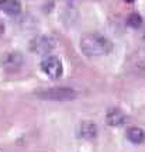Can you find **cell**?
<instances>
[{
  "label": "cell",
  "mask_w": 145,
  "mask_h": 152,
  "mask_svg": "<svg viewBox=\"0 0 145 152\" xmlns=\"http://www.w3.org/2000/svg\"><path fill=\"white\" fill-rule=\"evenodd\" d=\"M81 51L89 58H99L113 51V42L100 34H85L81 38Z\"/></svg>",
  "instance_id": "cell-1"
},
{
  "label": "cell",
  "mask_w": 145,
  "mask_h": 152,
  "mask_svg": "<svg viewBox=\"0 0 145 152\" xmlns=\"http://www.w3.org/2000/svg\"><path fill=\"white\" fill-rule=\"evenodd\" d=\"M97 132H99L97 125L94 123H92V121H82L76 128V135L82 138V140H86V141L94 140L97 137Z\"/></svg>",
  "instance_id": "cell-5"
},
{
  "label": "cell",
  "mask_w": 145,
  "mask_h": 152,
  "mask_svg": "<svg viewBox=\"0 0 145 152\" xmlns=\"http://www.w3.org/2000/svg\"><path fill=\"white\" fill-rule=\"evenodd\" d=\"M127 138L133 144H142L145 141V130L140 127H131L127 130Z\"/></svg>",
  "instance_id": "cell-9"
},
{
  "label": "cell",
  "mask_w": 145,
  "mask_h": 152,
  "mask_svg": "<svg viewBox=\"0 0 145 152\" xmlns=\"http://www.w3.org/2000/svg\"><path fill=\"white\" fill-rule=\"evenodd\" d=\"M106 121L111 127H121L127 123V115L121 109L113 107V109H108L107 114H106Z\"/></svg>",
  "instance_id": "cell-6"
},
{
  "label": "cell",
  "mask_w": 145,
  "mask_h": 152,
  "mask_svg": "<svg viewBox=\"0 0 145 152\" xmlns=\"http://www.w3.org/2000/svg\"><path fill=\"white\" fill-rule=\"evenodd\" d=\"M127 24H128L131 28H140L142 26V17L138 14V13H131L128 17H127Z\"/></svg>",
  "instance_id": "cell-10"
},
{
  "label": "cell",
  "mask_w": 145,
  "mask_h": 152,
  "mask_svg": "<svg viewBox=\"0 0 145 152\" xmlns=\"http://www.w3.org/2000/svg\"><path fill=\"white\" fill-rule=\"evenodd\" d=\"M23 62H24V58H23V55L20 52H9L3 58V66L10 72L20 69Z\"/></svg>",
  "instance_id": "cell-7"
},
{
  "label": "cell",
  "mask_w": 145,
  "mask_h": 152,
  "mask_svg": "<svg viewBox=\"0 0 145 152\" xmlns=\"http://www.w3.org/2000/svg\"><path fill=\"white\" fill-rule=\"evenodd\" d=\"M37 97L42 100H52V102H69L76 99L78 93L72 87L61 86V87H49L45 90H40L35 93Z\"/></svg>",
  "instance_id": "cell-2"
},
{
  "label": "cell",
  "mask_w": 145,
  "mask_h": 152,
  "mask_svg": "<svg viewBox=\"0 0 145 152\" xmlns=\"http://www.w3.org/2000/svg\"><path fill=\"white\" fill-rule=\"evenodd\" d=\"M41 71L48 76V77H51V79H58V77H61L62 72H64L62 62H61L59 58L49 55V56H47V58L41 62Z\"/></svg>",
  "instance_id": "cell-4"
},
{
  "label": "cell",
  "mask_w": 145,
  "mask_h": 152,
  "mask_svg": "<svg viewBox=\"0 0 145 152\" xmlns=\"http://www.w3.org/2000/svg\"><path fill=\"white\" fill-rule=\"evenodd\" d=\"M0 10L7 16H17L21 11V3L18 0H0Z\"/></svg>",
  "instance_id": "cell-8"
},
{
  "label": "cell",
  "mask_w": 145,
  "mask_h": 152,
  "mask_svg": "<svg viewBox=\"0 0 145 152\" xmlns=\"http://www.w3.org/2000/svg\"><path fill=\"white\" fill-rule=\"evenodd\" d=\"M124 1H127V3H134L135 0H124Z\"/></svg>",
  "instance_id": "cell-11"
},
{
  "label": "cell",
  "mask_w": 145,
  "mask_h": 152,
  "mask_svg": "<svg viewBox=\"0 0 145 152\" xmlns=\"http://www.w3.org/2000/svg\"><path fill=\"white\" fill-rule=\"evenodd\" d=\"M55 48V41L47 35H38L30 42V51L37 55H48Z\"/></svg>",
  "instance_id": "cell-3"
}]
</instances>
